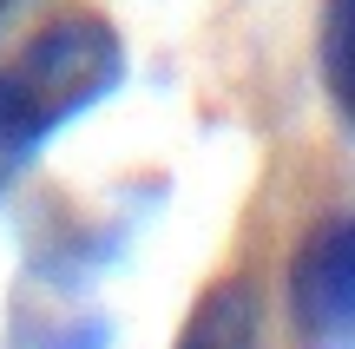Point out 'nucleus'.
Returning a JSON list of instances; mask_svg holds the SVG:
<instances>
[{
	"mask_svg": "<svg viewBox=\"0 0 355 349\" xmlns=\"http://www.w3.org/2000/svg\"><path fill=\"white\" fill-rule=\"evenodd\" d=\"M290 323L309 349H355V211H329L290 250Z\"/></svg>",
	"mask_w": 355,
	"mask_h": 349,
	"instance_id": "obj_2",
	"label": "nucleus"
},
{
	"mask_svg": "<svg viewBox=\"0 0 355 349\" xmlns=\"http://www.w3.org/2000/svg\"><path fill=\"white\" fill-rule=\"evenodd\" d=\"M40 126L20 112V99H13V86L0 79V191H7L13 178H20L26 165H33V152H40Z\"/></svg>",
	"mask_w": 355,
	"mask_h": 349,
	"instance_id": "obj_5",
	"label": "nucleus"
},
{
	"mask_svg": "<svg viewBox=\"0 0 355 349\" xmlns=\"http://www.w3.org/2000/svg\"><path fill=\"white\" fill-rule=\"evenodd\" d=\"M316 66H322V92H329V105L355 126V0H322Z\"/></svg>",
	"mask_w": 355,
	"mask_h": 349,
	"instance_id": "obj_4",
	"label": "nucleus"
},
{
	"mask_svg": "<svg viewBox=\"0 0 355 349\" xmlns=\"http://www.w3.org/2000/svg\"><path fill=\"white\" fill-rule=\"evenodd\" d=\"M0 79L13 86L20 112L40 126V139H53L60 126H73L79 112H92V105H105L119 92V79H125V46H119L105 13L73 7V13H53V20L0 66Z\"/></svg>",
	"mask_w": 355,
	"mask_h": 349,
	"instance_id": "obj_1",
	"label": "nucleus"
},
{
	"mask_svg": "<svg viewBox=\"0 0 355 349\" xmlns=\"http://www.w3.org/2000/svg\"><path fill=\"white\" fill-rule=\"evenodd\" d=\"M171 349H263V297L250 277H217L191 303Z\"/></svg>",
	"mask_w": 355,
	"mask_h": 349,
	"instance_id": "obj_3",
	"label": "nucleus"
}]
</instances>
